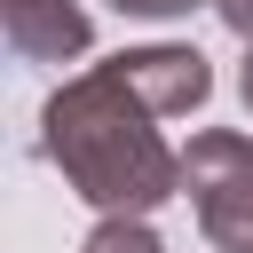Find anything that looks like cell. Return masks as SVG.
<instances>
[{
    "instance_id": "7",
    "label": "cell",
    "mask_w": 253,
    "mask_h": 253,
    "mask_svg": "<svg viewBox=\"0 0 253 253\" xmlns=\"http://www.w3.org/2000/svg\"><path fill=\"white\" fill-rule=\"evenodd\" d=\"M237 95H245V111H253V40H245V63H237Z\"/></svg>"
},
{
    "instance_id": "3",
    "label": "cell",
    "mask_w": 253,
    "mask_h": 253,
    "mask_svg": "<svg viewBox=\"0 0 253 253\" xmlns=\"http://www.w3.org/2000/svg\"><path fill=\"white\" fill-rule=\"evenodd\" d=\"M0 32H8V47L24 63H71L95 40L79 0H0Z\"/></svg>"
},
{
    "instance_id": "6",
    "label": "cell",
    "mask_w": 253,
    "mask_h": 253,
    "mask_svg": "<svg viewBox=\"0 0 253 253\" xmlns=\"http://www.w3.org/2000/svg\"><path fill=\"white\" fill-rule=\"evenodd\" d=\"M213 16H221L237 40H253V0H213Z\"/></svg>"
},
{
    "instance_id": "4",
    "label": "cell",
    "mask_w": 253,
    "mask_h": 253,
    "mask_svg": "<svg viewBox=\"0 0 253 253\" xmlns=\"http://www.w3.org/2000/svg\"><path fill=\"white\" fill-rule=\"evenodd\" d=\"M79 253H166V245H158L150 213H103V221L87 229V245H79Z\"/></svg>"
},
{
    "instance_id": "5",
    "label": "cell",
    "mask_w": 253,
    "mask_h": 253,
    "mask_svg": "<svg viewBox=\"0 0 253 253\" xmlns=\"http://www.w3.org/2000/svg\"><path fill=\"white\" fill-rule=\"evenodd\" d=\"M119 16H150V24H174V16H190V8H206V0H111Z\"/></svg>"
},
{
    "instance_id": "1",
    "label": "cell",
    "mask_w": 253,
    "mask_h": 253,
    "mask_svg": "<svg viewBox=\"0 0 253 253\" xmlns=\"http://www.w3.org/2000/svg\"><path fill=\"white\" fill-rule=\"evenodd\" d=\"M206 95H213V63L198 47L174 40L126 47L47 95L40 150L95 213H158L182 190V150L158 134V119H182Z\"/></svg>"
},
{
    "instance_id": "2",
    "label": "cell",
    "mask_w": 253,
    "mask_h": 253,
    "mask_svg": "<svg viewBox=\"0 0 253 253\" xmlns=\"http://www.w3.org/2000/svg\"><path fill=\"white\" fill-rule=\"evenodd\" d=\"M182 190L198 206V229L221 253H253V134L198 126L182 142Z\"/></svg>"
}]
</instances>
